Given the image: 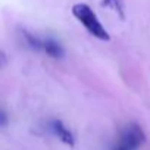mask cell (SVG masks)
<instances>
[{"instance_id": "cell-3", "label": "cell", "mask_w": 150, "mask_h": 150, "mask_svg": "<svg viewBox=\"0 0 150 150\" xmlns=\"http://www.w3.org/2000/svg\"><path fill=\"white\" fill-rule=\"evenodd\" d=\"M52 129H53V132L65 143V144H68V146H74V135H72V132L63 125V122L62 121H53L52 122Z\"/></svg>"}, {"instance_id": "cell-7", "label": "cell", "mask_w": 150, "mask_h": 150, "mask_svg": "<svg viewBox=\"0 0 150 150\" xmlns=\"http://www.w3.org/2000/svg\"><path fill=\"white\" fill-rule=\"evenodd\" d=\"M6 65V54L3 52H0V68Z\"/></svg>"}, {"instance_id": "cell-5", "label": "cell", "mask_w": 150, "mask_h": 150, "mask_svg": "<svg viewBox=\"0 0 150 150\" xmlns=\"http://www.w3.org/2000/svg\"><path fill=\"white\" fill-rule=\"evenodd\" d=\"M103 6H109V8L115 9L116 12L122 13V3H121V0H103Z\"/></svg>"}, {"instance_id": "cell-6", "label": "cell", "mask_w": 150, "mask_h": 150, "mask_svg": "<svg viewBox=\"0 0 150 150\" xmlns=\"http://www.w3.org/2000/svg\"><path fill=\"white\" fill-rule=\"evenodd\" d=\"M6 124H8V116L2 109H0V125H6Z\"/></svg>"}, {"instance_id": "cell-8", "label": "cell", "mask_w": 150, "mask_h": 150, "mask_svg": "<svg viewBox=\"0 0 150 150\" xmlns=\"http://www.w3.org/2000/svg\"><path fill=\"white\" fill-rule=\"evenodd\" d=\"M115 150H128V149H125V147H124V146H121V144H118V146H116V149H115Z\"/></svg>"}, {"instance_id": "cell-2", "label": "cell", "mask_w": 150, "mask_h": 150, "mask_svg": "<svg viewBox=\"0 0 150 150\" xmlns=\"http://www.w3.org/2000/svg\"><path fill=\"white\" fill-rule=\"evenodd\" d=\"M146 141V135L144 131L141 129L140 125L137 124H129L121 134V140L119 144L124 146L128 150H135L137 147H140L143 143Z\"/></svg>"}, {"instance_id": "cell-4", "label": "cell", "mask_w": 150, "mask_h": 150, "mask_svg": "<svg viewBox=\"0 0 150 150\" xmlns=\"http://www.w3.org/2000/svg\"><path fill=\"white\" fill-rule=\"evenodd\" d=\"M40 50L46 52L49 56L56 57V59L63 54L62 46H60L57 41H54L53 38H41V49H40Z\"/></svg>"}, {"instance_id": "cell-1", "label": "cell", "mask_w": 150, "mask_h": 150, "mask_svg": "<svg viewBox=\"0 0 150 150\" xmlns=\"http://www.w3.org/2000/svg\"><path fill=\"white\" fill-rule=\"evenodd\" d=\"M72 13L86 27V30L91 35H94V37H97L100 40H109L108 31L103 28V25L100 24V21L97 19L94 12L90 9V6H87L84 3H78V5H75L72 8Z\"/></svg>"}]
</instances>
